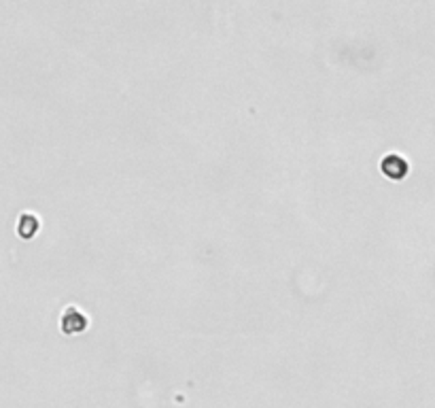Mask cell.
Returning <instances> with one entry per match:
<instances>
[{"label": "cell", "instance_id": "7a4b0ae2", "mask_svg": "<svg viewBox=\"0 0 435 408\" xmlns=\"http://www.w3.org/2000/svg\"><path fill=\"white\" fill-rule=\"evenodd\" d=\"M408 168L410 166H408L406 158H401L399 153H389V156L383 160V170L391 179H404L408 175Z\"/></svg>", "mask_w": 435, "mask_h": 408}, {"label": "cell", "instance_id": "6da1fadb", "mask_svg": "<svg viewBox=\"0 0 435 408\" xmlns=\"http://www.w3.org/2000/svg\"><path fill=\"white\" fill-rule=\"evenodd\" d=\"M87 328V317L77 309V306H68L64 317H62V330L66 334H77Z\"/></svg>", "mask_w": 435, "mask_h": 408}, {"label": "cell", "instance_id": "3957f363", "mask_svg": "<svg viewBox=\"0 0 435 408\" xmlns=\"http://www.w3.org/2000/svg\"><path fill=\"white\" fill-rule=\"evenodd\" d=\"M36 226H38V219H36V217H32V215H22L20 226H17V232H20L24 238H30V236L36 232Z\"/></svg>", "mask_w": 435, "mask_h": 408}]
</instances>
